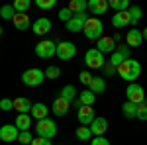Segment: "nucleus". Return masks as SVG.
Here are the masks:
<instances>
[{
  "label": "nucleus",
  "mask_w": 147,
  "mask_h": 145,
  "mask_svg": "<svg viewBox=\"0 0 147 145\" xmlns=\"http://www.w3.org/2000/svg\"><path fill=\"white\" fill-rule=\"evenodd\" d=\"M118 75L131 84V82L141 75V63L136 61V59H127V61H124V63L118 67Z\"/></svg>",
  "instance_id": "1"
},
{
  "label": "nucleus",
  "mask_w": 147,
  "mask_h": 145,
  "mask_svg": "<svg viewBox=\"0 0 147 145\" xmlns=\"http://www.w3.org/2000/svg\"><path fill=\"white\" fill-rule=\"evenodd\" d=\"M35 134H37V137H45V139H53L57 134V125L53 120H49V118H45V120H39V122L35 123Z\"/></svg>",
  "instance_id": "2"
},
{
  "label": "nucleus",
  "mask_w": 147,
  "mask_h": 145,
  "mask_svg": "<svg viewBox=\"0 0 147 145\" xmlns=\"http://www.w3.org/2000/svg\"><path fill=\"white\" fill-rule=\"evenodd\" d=\"M84 35L88 37V39H100V37H104L102 35V32H104V26H102V22L98 20V18H88V22L84 24Z\"/></svg>",
  "instance_id": "3"
},
{
  "label": "nucleus",
  "mask_w": 147,
  "mask_h": 145,
  "mask_svg": "<svg viewBox=\"0 0 147 145\" xmlns=\"http://www.w3.org/2000/svg\"><path fill=\"white\" fill-rule=\"evenodd\" d=\"M35 55L41 59H49V57L57 55V43L53 39H41L35 45Z\"/></svg>",
  "instance_id": "4"
},
{
  "label": "nucleus",
  "mask_w": 147,
  "mask_h": 145,
  "mask_svg": "<svg viewBox=\"0 0 147 145\" xmlns=\"http://www.w3.org/2000/svg\"><path fill=\"white\" fill-rule=\"evenodd\" d=\"M43 78H47L43 71H39V69H28V71H24V75H22V82L28 84V86H39L43 82Z\"/></svg>",
  "instance_id": "5"
},
{
  "label": "nucleus",
  "mask_w": 147,
  "mask_h": 145,
  "mask_svg": "<svg viewBox=\"0 0 147 145\" xmlns=\"http://www.w3.org/2000/svg\"><path fill=\"white\" fill-rule=\"evenodd\" d=\"M125 98H127V102L141 104V102H145V90H143V86H141V84L131 82V84L125 88Z\"/></svg>",
  "instance_id": "6"
},
{
  "label": "nucleus",
  "mask_w": 147,
  "mask_h": 145,
  "mask_svg": "<svg viewBox=\"0 0 147 145\" xmlns=\"http://www.w3.org/2000/svg\"><path fill=\"white\" fill-rule=\"evenodd\" d=\"M84 63L88 69H102L104 67V53H100L96 47L94 49H88L84 53Z\"/></svg>",
  "instance_id": "7"
},
{
  "label": "nucleus",
  "mask_w": 147,
  "mask_h": 145,
  "mask_svg": "<svg viewBox=\"0 0 147 145\" xmlns=\"http://www.w3.org/2000/svg\"><path fill=\"white\" fill-rule=\"evenodd\" d=\"M75 55H77L75 43H71V41H59L57 43V57L61 61H69V59H73Z\"/></svg>",
  "instance_id": "8"
},
{
  "label": "nucleus",
  "mask_w": 147,
  "mask_h": 145,
  "mask_svg": "<svg viewBox=\"0 0 147 145\" xmlns=\"http://www.w3.org/2000/svg\"><path fill=\"white\" fill-rule=\"evenodd\" d=\"M129 49H131L129 45H118V47H116V51L110 55V61H108V63H112L114 67H120L124 61L129 59Z\"/></svg>",
  "instance_id": "9"
},
{
  "label": "nucleus",
  "mask_w": 147,
  "mask_h": 145,
  "mask_svg": "<svg viewBox=\"0 0 147 145\" xmlns=\"http://www.w3.org/2000/svg\"><path fill=\"white\" fill-rule=\"evenodd\" d=\"M88 22V14L86 12H82V14H75L73 16V20L67 22V32H82L84 30V24Z\"/></svg>",
  "instance_id": "10"
},
{
  "label": "nucleus",
  "mask_w": 147,
  "mask_h": 145,
  "mask_svg": "<svg viewBox=\"0 0 147 145\" xmlns=\"http://www.w3.org/2000/svg\"><path fill=\"white\" fill-rule=\"evenodd\" d=\"M116 39L110 37V35H106V37H100L98 41H96V49L100 51V53H110L112 55L114 51H116Z\"/></svg>",
  "instance_id": "11"
},
{
  "label": "nucleus",
  "mask_w": 147,
  "mask_h": 145,
  "mask_svg": "<svg viewBox=\"0 0 147 145\" xmlns=\"http://www.w3.org/2000/svg\"><path fill=\"white\" fill-rule=\"evenodd\" d=\"M18 137H20V129L16 127V125H2L0 127V139L2 141H18Z\"/></svg>",
  "instance_id": "12"
},
{
  "label": "nucleus",
  "mask_w": 147,
  "mask_h": 145,
  "mask_svg": "<svg viewBox=\"0 0 147 145\" xmlns=\"http://www.w3.org/2000/svg\"><path fill=\"white\" fill-rule=\"evenodd\" d=\"M79 122L82 123V125H88L90 127V123L96 120V116H94V110H92V106H82V108H79Z\"/></svg>",
  "instance_id": "13"
},
{
  "label": "nucleus",
  "mask_w": 147,
  "mask_h": 145,
  "mask_svg": "<svg viewBox=\"0 0 147 145\" xmlns=\"http://www.w3.org/2000/svg\"><path fill=\"white\" fill-rule=\"evenodd\" d=\"M32 30H34L35 35H47L49 32H51V20H47V18H39V20H35V22H34Z\"/></svg>",
  "instance_id": "14"
},
{
  "label": "nucleus",
  "mask_w": 147,
  "mask_h": 145,
  "mask_svg": "<svg viewBox=\"0 0 147 145\" xmlns=\"http://www.w3.org/2000/svg\"><path fill=\"white\" fill-rule=\"evenodd\" d=\"M14 26H16V30H20V32H26L30 26H34L32 20H30V16H28V12L22 14V12H16V16H14Z\"/></svg>",
  "instance_id": "15"
},
{
  "label": "nucleus",
  "mask_w": 147,
  "mask_h": 145,
  "mask_svg": "<svg viewBox=\"0 0 147 145\" xmlns=\"http://www.w3.org/2000/svg\"><path fill=\"white\" fill-rule=\"evenodd\" d=\"M141 41H143V32H139L137 28H131L125 35V45H129V47H139Z\"/></svg>",
  "instance_id": "16"
},
{
  "label": "nucleus",
  "mask_w": 147,
  "mask_h": 145,
  "mask_svg": "<svg viewBox=\"0 0 147 145\" xmlns=\"http://www.w3.org/2000/svg\"><path fill=\"white\" fill-rule=\"evenodd\" d=\"M131 24V18H129V10H125V12H116L112 16V26L114 28H124V26H129Z\"/></svg>",
  "instance_id": "17"
},
{
  "label": "nucleus",
  "mask_w": 147,
  "mask_h": 145,
  "mask_svg": "<svg viewBox=\"0 0 147 145\" xmlns=\"http://www.w3.org/2000/svg\"><path fill=\"white\" fill-rule=\"evenodd\" d=\"M69 106H71V102L65 100L63 96H59V98H55L53 100V106H51V112L55 114V116H65L69 112Z\"/></svg>",
  "instance_id": "18"
},
{
  "label": "nucleus",
  "mask_w": 147,
  "mask_h": 145,
  "mask_svg": "<svg viewBox=\"0 0 147 145\" xmlns=\"http://www.w3.org/2000/svg\"><path fill=\"white\" fill-rule=\"evenodd\" d=\"M106 129H108V122H106V118H96V120L90 123V132H92L94 137L104 135V134H106Z\"/></svg>",
  "instance_id": "19"
},
{
  "label": "nucleus",
  "mask_w": 147,
  "mask_h": 145,
  "mask_svg": "<svg viewBox=\"0 0 147 145\" xmlns=\"http://www.w3.org/2000/svg\"><path fill=\"white\" fill-rule=\"evenodd\" d=\"M108 8H110V2H106V0H90V2H88V10H90L94 16L104 14Z\"/></svg>",
  "instance_id": "20"
},
{
  "label": "nucleus",
  "mask_w": 147,
  "mask_h": 145,
  "mask_svg": "<svg viewBox=\"0 0 147 145\" xmlns=\"http://www.w3.org/2000/svg\"><path fill=\"white\" fill-rule=\"evenodd\" d=\"M32 108H34V104L28 98H24V96L14 100V110L18 112V114H28V112H32Z\"/></svg>",
  "instance_id": "21"
},
{
  "label": "nucleus",
  "mask_w": 147,
  "mask_h": 145,
  "mask_svg": "<svg viewBox=\"0 0 147 145\" xmlns=\"http://www.w3.org/2000/svg\"><path fill=\"white\" fill-rule=\"evenodd\" d=\"M14 125L20 129V132H30V125H32V114H18Z\"/></svg>",
  "instance_id": "22"
},
{
  "label": "nucleus",
  "mask_w": 147,
  "mask_h": 145,
  "mask_svg": "<svg viewBox=\"0 0 147 145\" xmlns=\"http://www.w3.org/2000/svg\"><path fill=\"white\" fill-rule=\"evenodd\" d=\"M47 112H49V108H47L45 104L43 102H37V104H34V108H32L30 114H32V118H35L39 122V120H45L47 118Z\"/></svg>",
  "instance_id": "23"
},
{
  "label": "nucleus",
  "mask_w": 147,
  "mask_h": 145,
  "mask_svg": "<svg viewBox=\"0 0 147 145\" xmlns=\"http://www.w3.org/2000/svg\"><path fill=\"white\" fill-rule=\"evenodd\" d=\"M67 8L73 12V14H82V12L88 10V2H84V0H71Z\"/></svg>",
  "instance_id": "24"
},
{
  "label": "nucleus",
  "mask_w": 147,
  "mask_h": 145,
  "mask_svg": "<svg viewBox=\"0 0 147 145\" xmlns=\"http://www.w3.org/2000/svg\"><path fill=\"white\" fill-rule=\"evenodd\" d=\"M88 90H92L94 94H100V92H104L106 90V80L102 77H94L90 80V84H88Z\"/></svg>",
  "instance_id": "25"
},
{
  "label": "nucleus",
  "mask_w": 147,
  "mask_h": 145,
  "mask_svg": "<svg viewBox=\"0 0 147 145\" xmlns=\"http://www.w3.org/2000/svg\"><path fill=\"white\" fill-rule=\"evenodd\" d=\"M79 100L82 102V106H92L94 100H96V94H94L92 90H82L79 94Z\"/></svg>",
  "instance_id": "26"
},
{
  "label": "nucleus",
  "mask_w": 147,
  "mask_h": 145,
  "mask_svg": "<svg viewBox=\"0 0 147 145\" xmlns=\"http://www.w3.org/2000/svg\"><path fill=\"white\" fill-rule=\"evenodd\" d=\"M122 114H124L125 118H137V104H134V102H125L124 106H122Z\"/></svg>",
  "instance_id": "27"
},
{
  "label": "nucleus",
  "mask_w": 147,
  "mask_h": 145,
  "mask_svg": "<svg viewBox=\"0 0 147 145\" xmlns=\"http://www.w3.org/2000/svg\"><path fill=\"white\" fill-rule=\"evenodd\" d=\"M110 8H114L116 12H125L131 8L129 0H110Z\"/></svg>",
  "instance_id": "28"
},
{
  "label": "nucleus",
  "mask_w": 147,
  "mask_h": 145,
  "mask_svg": "<svg viewBox=\"0 0 147 145\" xmlns=\"http://www.w3.org/2000/svg\"><path fill=\"white\" fill-rule=\"evenodd\" d=\"M75 135L79 137L80 141H90L92 132H90V127H88V125H80V127H77V132H75Z\"/></svg>",
  "instance_id": "29"
},
{
  "label": "nucleus",
  "mask_w": 147,
  "mask_h": 145,
  "mask_svg": "<svg viewBox=\"0 0 147 145\" xmlns=\"http://www.w3.org/2000/svg\"><path fill=\"white\" fill-rule=\"evenodd\" d=\"M75 94H79V92L75 90L73 84H67V86H63V90H61V96H63L65 100H69V102H75V100H77V98H75Z\"/></svg>",
  "instance_id": "30"
},
{
  "label": "nucleus",
  "mask_w": 147,
  "mask_h": 145,
  "mask_svg": "<svg viewBox=\"0 0 147 145\" xmlns=\"http://www.w3.org/2000/svg\"><path fill=\"white\" fill-rule=\"evenodd\" d=\"M0 16H2L4 20H14V16H16V10H14V6H10V4L2 6V8H0Z\"/></svg>",
  "instance_id": "31"
},
{
  "label": "nucleus",
  "mask_w": 147,
  "mask_h": 145,
  "mask_svg": "<svg viewBox=\"0 0 147 145\" xmlns=\"http://www.w3.org/2000/svg\"><path fill=\"white\" fill-rule=\"evenodd\" d=\"M141 14H143V12H141V8H139V6H131V8H129V18H131V26H136V24L141 20Z\"/></svg>",
  "instance_id": "32"
},
{
  "label": "nucleus",
  "mask_w": 147,
  "mask_h": 145,
  "mask_svg": "<svg viewBox=\"0 0 147 145\" xmlns=\"http://www.w3.org/2000/svg\"><path fill=\"white\" fill-rule=\"evenodd\" d=\"M12 6H14V10H16V12H22V14H26V10L30 8V0H16Z\"/></svg>",
  "instance_id": "33"
},
{
  "label": "nucleus",
  "mask_w": 147,
  "mask_h": 145,
  "mask_svg": "<svg viewBox=\"0 0 147 145\" xmlns=\"http://www.w3.org/2000/svg\"><path fill=\"white\" fill-rule=\"evenodd\" d=\"M45 77H47V78H59V77H61V69L55 67V65L47 67V69H45Z\"/></svg>",
  "instance_id": "34"
},
{
  "label": "nucleus",
  "mask_w": 147,
  "mask_h": 145,
  "mask_svg": "<svg viewBox=\"0 0 147 145\" xmlns=\"http://www.w3.org/2000/svg\"><path fill=\"white\" fill-rule=\"evenodd\" d=\"M35 137L30 132H20V137H18V141L20 143H24V145H32V141H34Z\"/></svg>",
  "instance_id": "35"
},
{
  "label": "nucleus",
  "mask_w": 147,
  "mask_h": 145,
  "mask_svg": "<svg viewBox=\"0 0 147 145\" xmlns=\"http://www.w3.org/2000/svg\"><path fill=\"white\" fill-rule=\"evenodd\" d=\"M35 6L41 10H51V8H55V0H37Z\"/></svg>",
  "instance_id": "36"
},
{
  "label": "nucleus",
  "mask_w": 147,
  "mask_h": 145,
  "mask_svg": "<svg viewBox=\"0 0 147 145\" xmlns=\"http://www.w3.org/2000/svg\"><path fill=\"white\" fill-rule=\"evenodd\" d=\"M73 16H75V14H73V12L69 10V8H63V10H59V20H61V22H71V20H73Z\"/></svg>",
  "instance_id": "37"
},
{
  "label": "nucleus",
  "mask_w": 147,
  "mask_h": 145,
  "mask_svg": "<svg viewBox=\"0 0 147 145\" xmlns=\"http://www.w3.org/2000/svg\"><path fill=\"white\" fill-rule=\"evenodd\" d=\"M137 120H147V100L137 104Z\"/></svg>",
  "instance_id": "38"
},
{
  "label": "nucleus",
  "mask_w": 147,
  "mask_h": 145,
  "mask_svg": "<svg viewBox=\"0 0 147 145\" xmlns=\"http://www.w3.org/2000/svg\"><path fill=\"white\" fill-rule=\"evenodd\" d=\"M14 108V100H10V98H2L0 100V110H4V112H8Z\"/></svg>",
  "instance_id": "39"
},
{
  "label": "nucleus",
  "mask_w": 147,
  "mask_h": 145,
  "mask_svg": "<svg viewBox=\"0 0 147 145\" xmlns=\"http://www.w3.org/2000/svg\"><path fill=\"white\" fill-rule=\"evenodd\" d=\"M79 78H80V82H82V84H86V86H88V84H90V80H92L94 77H92L88 71H82V73L79 75Z\"/></svg>",
  "instance_id": "40"
},
{
  "label": "nucleus",
  "mask_w": 147,
  "mask_h": 145,
  "mask_svg": "<svg viewBox=\"0 0 147 145\" xmlns=\"http://www.w3.org/2000/svg\"><path fill=\"white\" fill-rule=\"evenodd\" d=\"M90 145H110V141L104 137V135H98V137H92Z\"/></svg>",
  "instance_id": "41"
},
{
  "label": "nucleus",
  "mask_w": 147,
  "mask_h": 145,
  "mask_svg": "<svg viewBox=\"0 0 147 145\" xmlns=\"http://www.w3.org/2000/svg\"><path fill=\"white\" fill-rule=\"evenodd\" d=\"M102 69H104V75H106V77H112L114 73H118V67H114L112 63H106Z\"/></svg>",
  "instance_id": "42"
},
{
  "label": "nucleus",
  "mask_w": 147,
  "mask_h": 145,
  "mask_svg": "<svg viewBox=\"0 0 147 145\" xmlns=\"http://www.w3.org/2000/svg\"><path fill=\"white\" fill-rule=\"evenodd\" d=\"M32 145H51V139H45V137H35Z\"/></svg>",
  "instance_id": "43"
},
{
  "label": "nucleus",
  "mask_w": 147,
  "mask_h": 145,
  "mask_svg": "<svg viewBox=\"0 0 147 145\" xmlns=\"http://www.w3.org/2000/svg\"><path fill=\"white\" fill-rule=\"evenodd\" d=\"M141 32H143V39H147V28H145V30H141Z\"/></svg>",
  "instance_id": "44"
}]
</instances>
